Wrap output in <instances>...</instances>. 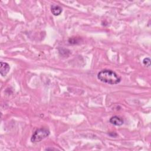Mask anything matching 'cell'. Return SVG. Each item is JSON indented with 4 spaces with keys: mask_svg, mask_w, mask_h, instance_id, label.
<instances>
[{
    "mask_svg": "<svg viewBox=\"0 0 151 151\" xmlns=\"http://www.w3.org/2000/svg\"><path fill=\"white\" fill-rule=\"evenodd\" d=\"M98 79L104 83L109 84H117L121 81V77L114 71L109 69L100 71L97 74Z\"/></svg>",
    "mask_w": 151,
    "mask_h": 151,
    "instance_id": "6da1fadb",
    "label": "cell"
},
{
    "mask_svg": "<svg viewBox=\"0 0 151 151\" xmlns=\"http://www.w3.org/2000/svg\"><path fill=\"white\" fill-rule=\"evenodd\" d=\"M50 134V130L47 128H40L37 129L32 134L31 137V141L32 143L39 142L45 139Z\"/></svg>",
    "mask_w": 151,
    "mask_h": 151,
    "instance_id": "7a4b0ae2",
    "label": "cell"
},
{
    "mask_svg": "<svg viewBox=\"0 0 151 151\" xmlns=\"http://www.w3.org/2000/svg\"><path fill=\"white\" fill-rule=\"evenodd\" d=\"M109 122L111 124L115 125V126H122L124 123L123 119L117 116H114L111 117L110 119Z\"/></svg>",
    "mask_w": 151,
    "mask_h": 151,
    "instance_id": "3957f363",
    "label": "cell"
},
{
    "mask_svg": "<svg viewBox=\"0 0 151 151\" xmlns=\"http://www.w3.org/2000/svg\"><path fill=\"white\" fill-rule=\"evenodd\" d=\"M10 70L9 65L4 62H1L0 65V73L2 76H5Z\"/></svg>",
    "mask_w": 151,
    "mask_h": 151,
    "instance_id": "277c9868",
    "label": "cell"
},
{
    "mask_svg": "<svg viewBox=\"0 0 151 151\" xmlns=\"http://www.w3.org/2000/svg\"><path fill=\"white\" fill-rule=\"evenodd\" d=\"M51 11L54 15L58 16L62 12V8L58 5H52L51 6Z\"/></svg>",
    "mask_w": 151,
    "mask_h": 151,
    "instance_id": "5b68a950",
    "label": "cell"
},
{
    "mask_svg": "<svg viewBox=\"0 0 151 151\" xmlns=\"http://www.w3.org/2000/svg\"><path fill=\"white\" fill-rule=\"evenodd\" d=\"M143 64L145 66L147 67H150V59L149 57H146L143 60Z\"/></svg>",
    "mask_w": 151,
    "mask_h": 151,
    "instance_id": "8992f818",
    "label": "cell"
}]
</instances>
